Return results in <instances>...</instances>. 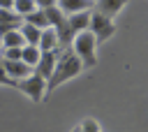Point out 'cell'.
<instances>
[{
    "label": "cell",
    "mask_w": 148,
    "mask_h": 132,
    "mask_svg": "<svg viewBox=\"0 0 148 132\" xmlns=\"http://www.w3.org/2000/svg\"><path fill=\"white\" fill-rule=\"evenodd\" d=\"M21 49H2V60H21Z\"/></svg>",
    "instance_id": "cell-18"
},
{
    "label": "cell",
    "mask_w": 148,
    "mask_h": 132,
    "mask_svg": "<svg viewBox=\"0 0 148 132\" xmlns=\"http://www.w3.org/2000/svg\"><path fill=\"white\" fill-rule=\"evenodd\" d=\"M0 49H2V46H0Z\"/></svg>",
    "instance_id": "cell-23"
},
{
    "label": "cell",
    "mask_w": 148,
    "mask_h": 132,
    "mask_svg": "<svg viewBox=\"0 0 148 132\" xmlns=\"http://www.w3.org/2000/svg\"><path fill=\"white\" fill-rule=\"evenodd\" d=\"M83 72V65L79 60V56L72 51V46L67 49H58V58H56V67L51 72V76L46 79V95H51L58 86H62L65 81L74 79L76 74Z\"/></svg>",
    "instance_id": "cell-1"
},
{
    "label": "cell",
    "mask_w": 148,
    "mask_h": 132,
    "mask_svg": "<svg viewBox=\"0 0 148 132\" xmlns=\"http://www.w3.org/2000/svg\"><path fill=\"white\" fill-rule=\"evenodd\" d=\"M88 30L92 32L95 42L102 44V42H106L116 32V23H113V19H106L99 12H90V25H88Z\"/></svg>",
    "instance_id": "cell-4"
},
{
    "label": "cell",
    "mask_w": 148,
    "mask_h": 132,
    "mask_svg": "<svg viewBox=\"0 0 148 132\" xmlns=\"http://www.w3.org/2000/svg\"><path fill=\"white\" fill-rule=\"evenodd\" d=\"M2 67L12 81H18V79H25L32 74V67H28L23 60H2Z\"/></svg>",
    "instance_id": "cell-6"
},
{
    "label": "cell",
    "mask_w": 148,
    "mask_h": 132,
    "mask_svg": "<svg viewBox=\"0 0 148 132\" xmlns=\"http://www.w3.org/2000/svg\"><path fill=\"white\" fill-rule=\"evenodd\" d=\"M39 58H42L39 46H30V44H25V46L21 49V60H23L28 67H35V65L39 63Z\"/></svg>",
    "instance_id": "cell-14"
},
{
    "label": "cell",
    "mask_w": 148,
    "mask_h": 132,
    "mask_svg": "<svg viewBox=\"0 0 148 132\" xmlns=\"http://www.w3.org/2000/svg\"><path fill=\"white\" fill-rule=\"evenodd\" d=\"M69 46H72V51L79 56L83 69H90V67L97 65V42H95V37H92L90 30H83V32L74 35Z\"/></svg>",
    "instance_id": "cell-2"
},
{
    "label": "cell",
    "mask_w": 148,
    "mask_h": 132,
    "mask_svg": "<svg viewBox=\"0 0 148 132\" xmlns=\"http://www.w3.org/2000/svg\"><path fill=\"white\" fill-rule=\"evenodd\" d=\"M14 7V0H0V9H12Z\"/></svg>",
    "instance_id": "cell-21"
},
{
    "label": "cell",
    "mask_w": 148,
    "mask_h": 132,
    "mask_svg": "<svg viewBox=\"0 0 148 132\" xmlns=\"http://www.w3.org/2000/svg\"><path fill=\"white\" fill-rule=\"evenodd\" d=\"M79 130L81 132H99V123L95 118H83L81 125H79Z\"/></svg>",
    "instance_id": "cell-17"
},
{
    "label": "cell",
    "mask_w": 148,
    "mask_h": 132,
    "mask_svg": "<svg viewBox=\"0 0 148 132\" xmlns=\"http://www.w3.org/2000/svg\"><path fill=\"white\" fill-rule=\"evenodd\" d=\"M127 2H130V0H97V2H95V7H97L95 12L104 14L106 19H113V16H116Z\"/></svg>",
    "instance_id": "cell-8"
},
{
    "label": "cell",
    "mask_w": 148,
    "mask_h": 132,
    "mask_svg": "<svg viewBox=\"0 0 148 132\" xmlns=\"http://www.w3.org/2000/svg\"><path fill=\"white\" fill-rule=\"evenodd\" d=\"M72 132H81V130H79V127H74V130H72Z\"/></svg>",
    "instance_id": "cell-22"
},
{
    "label": "cell",
    "mask_w": 148,
    "mask_h": 132,
    "mask_svg": "<svg viewBox=\"0 0 148 132\" xmlns=\"http://www.w3.org/2000/svg\"><path fill=\"white\" fill-rule=\"evenodd\" d=\"M35 5H37V9H46V7L56 5V0H35Z\"/></svg>",
    "instance_id": "cell-20"
},
{
    "label": "cell",
    "mask_w": 148,
    "mask_h": 132,
    "mask_svg": "<svg viewBox=\"0 0 148 132\" xmlns=\"http://www.w3.org/2000/svg\"><path fill=\"white\" fill-rule=\"evenodd\" d=\"M0 83H2V86H12V88H14V81H12L9 76H7L5 67H2V58H0Z\"/></svg>",
    "instance_id": "cell-19"
},
{
    "label": "cell",
    "mask_w": 148,
    "mask_h": 132,
    "mask_svg": "<svg viewBox=\"0 0 148 132\" xmlns=\"http://www.w3.org/2000/svg\"><path fill=\"white\" fill-rule=\"evenodd\" d=\"M23 19L14 12V9H0V25H12V28H21Z\"/></svg>",
    "instance_id": "cell-15"
},
{
    "label": "cell",
    "mask_w": 148,
    "mask_h": 132,
    "mask_svg": "<svg viewBox=\"0 0 148 132\" xmlns=\"http://www.w3.org/2000/svg\"><path fill=\"white\" fill-rule=\"evenodd\" d=\"M18 32H21V37H23L25 44H30V46H37V44H39V32H42V30H37L35 25H30V23H21Z\"/></svg>",
    "instance_id": "cell-13"
},
{
    "label": "cell",
    "mask_w": 148,
    "mask_h": 132,
    "mask_svg": "<svg viewBox=\"0 0 148 132\" xmlns=\"http://www.w3.org/2000/svg\"><path fill=\"white\" fill-rule=\"evenodd\" d=\"M14 88L21 90V93H25L32 102H42V100L46 97V79L37 76L35 72H32L30 76H25V79L14 81Z\"/></svg>",
    "instance_id": "cell-3"
},
{
    "label": "cell",
    "mask_w": 148,
    "mask_h": 132,
    "mask_svg": "<svg viewBox=\"0 0 148 132\" xmlns=\"http://www.w3.org/2000/svg\"><path fill=\"white\" fill-rule=\"evenodd\" d=\"M12 9L23 19V16H28L30 12H35L37 5H35V0H14V7H12Z\"/></svg>",
    "instance_id": "cell-16"
},
{
    "label": "cell",
    "mask_w": 148,
    "mask_h": 132,
    "mask_svg": "<svg viewBox=\"0 0 148 132\" xmlns=\"http://www.w3.org/2000/svg\"><path fill=\"white\" fill-rule=\"evenodd\" d=\"M56 58H58V51L42 53V58H39V63L32 67V72H35L37 76H42V79H49L51 72H53V67H56Z\"/></svg>",
    "instance_id": "cell-7"
},
{
    "label": "cell",
    "mask_w": 148,
    "mask_h": 132,
    "mask_svg": "<svg viewBox=\"0 0 148 132\" xmlns=\"http://www.w3.org/2000/svg\"><path fill=\"white\" fill-rule=\"evenodd\" d=\"M23 23H30V25H35L37 30L51 28V25H49V21H46V14H44V9H35V12H30L28 16H23Z\"/></svg>",
    "instance_id": "cell-12"
},
{
    "label": "cell",
    "mask_w": 148,
    "mask_h": 132,
    "mask_svg": "<svg viewBox=\"0 0 148 132\" xmlns=\"http://www.w3.org/2000/svg\"><path fill=\"white\" fill-rule=\"evenodd\" d=\"M0 46L2 49H21V46H25V42H23L18 30H9L0 37Z\"/></svg>",
    "instance_id": "cell-11"
},
{
    "label": "cell",
    "mask_w": 148,
    "mask_h": 132,
    "mask_svg": "<svg viewBox=\"0 0 148 132\" xmlns=\"http://www.w3.org/2000/svg\"><path fill=\"white\" fill-rule=\"evenodd\" d=\"M92 5H95L92 0H56V7L65 16H72V14H79V12H90Z\"/></svg>",
    "instance_id": "cell-5"
},
{
    "label": "cell",
    "mask_w": 148,
    "mask_h": 132,
    "mask_svg": "<svg viewBox=\"0 0 148 132\" xmlns=\"http://www.w3.org/2000/svg\"><path fill=\"white\" fill-rule=\"evenodd\" d=\"M39 51L42 53H49V51H58L60 46H58V35H56V30L53 28H44L42 32H39Z\"/></svg>",
    "instance_id": "cell-9"
},
{
    "label": "cell",
    "mask_w": 148,
    "mask_h": 132,
    "mask_svg": "<svg viewBox=\"0 0 148 132\" xmlns=\"http://www.w3.org/2000/svg\"><path fill=\"white\" fill-rule=\"evenodd\" d=\"M67 25H69L72 35H79V32L88 30V25H90V12H79V14L67 16Z\"/></svg>",
    "instance_id": "cell-10"
}]
</instances>
